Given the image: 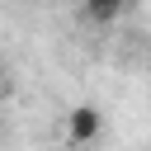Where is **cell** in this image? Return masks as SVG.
Masks as SVG:
<instances>
[{"mask_svg":"<svg viewBox=\"0 0 151 151\" xmlns=\"http://www.w3.org/2000/svg\"><path fill=\"white\" fill-rule=\"evenodd\" d=\"M99 127H104V118H99V109H90V104H80V109L66 113V137H71V142H94Z\"/></svg>","mask_w":151,"mask_h":151,"instance_id":"6da1fadb","label":"cell"},{"mask_svg":"<svg viewBox=\"0 0 151 151\" xmlns=\"http://www.w3.org/2000/svg\"><path fill=\"white\" fill-rule=\"evenodd\" d=\"M123 9H127V0H80V14H85V24H94V28H109V24H118V19H123Z\"/></svg>","mask_w":151,"mask_h":151,"instance_id":"7a4b0ae2","label":"cell"}]
</instances>
